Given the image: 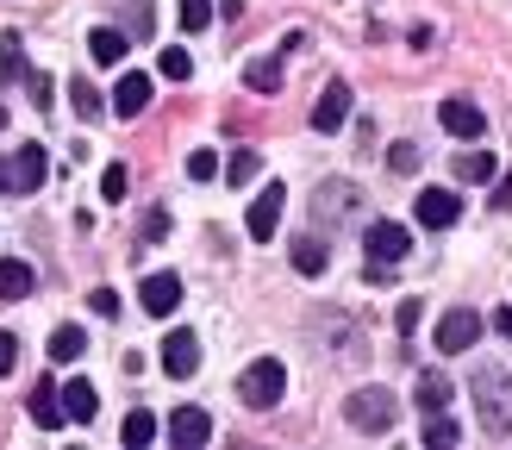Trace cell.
<instances>
[{"mask_svg":"<svg viewBox=\"0 0 512 450\" xmlns=\"http://www.w3.org/2000/svg\"><path fill=\"white\" fill-rule=\"evenodd\" d=\"M438 119H444L450 138H481V132H488V119H481V107H475L469 94H450L444 107H438Z\"/></svg>","mask_w":512,"mask_h":450,"instance_id":"ba28073f","label":"cell"},{"mask_svg":"<svg viewBox=\"0 0 512 450\" xmlns=\"http://www.w3.org/2000/svg\"><path fill=\"white\" fill-rule=\"evenodd\" d=\"M256 169H263V157H256V150H238V157L225 163V175H232V188H244V182H250Z\"/></svg>","mask_w":512,"mask_h":450,"instance_id":"4dcf8cb0","label":"cell"},{"mask_svg":"<svg viewBox=\"0 0 512 450\" xmlns=\"http://www.w3.org/2000/svg\"><path fill=\"white\" fill-rule=\"evenodd\" d=\"M494 332H500V338H512V307H500V313H494Z\"/></svg>","mask_w":512,"mask_h":450,"instance_id":"b9f144b4","label":"cell"},{"mask_svg":"<svg viewBox=\"0 0 512 450\" xmlns=\"http://www.w3.org/2000/svg\"><path fill=\"white\" fill-rule=\"evenodd\" d=\"M19 69H25V44H19V32H0V88H7Z\"/></svg>","mask_w":512,"mask_h":450,"instance_id":"d4e9b609","label":"cell"},{"mask_svg":"<svg viewBox=\"0 0 512 450\" xmlns=\"http://www.w3.org/2000/svg\"><path fill=\"white\" fill-rule=\"evenodd\" d=\"M475 338H481V313L450 307V313L438 319V350H475Z\"/></svg>","mask_w":512,"mask_h":450,"instance_id":"9c48e42d","label":"cell"},{"mask_svg":"<svg viewBox=\"0 0 512 450\" xmlns=\"http://www.w3.org/2000/svg\"><path fill=\"white\" fill-rule=\"evenodd\" d=\"M125 7H132V32L150 38V0H125Z\"/></svg>","mask_w":512,"mask_h":450,"instance_id":"74e56055","label":"cell"},{"mask_svg":"<svg viewBox=\"0 0 512 450\" xmlns=\"http://www.w3.org/2000/svg\"><path fill=\"white\" fill-rule=\"evenodd\" d=\"M419 319H425V307H419V300H400V313H394V325H400V332H419Z\"/></svg>","mask_w":512,"mask_h":450,"instance_id":"e575fe53","label":"cell"},{"mask_svg":"<svg viewBox=\"0 0 512 450\" xmlns=\"http://www.w3.org/2000/svg\"><path fill=\"white\" fill-rule=\"evenodd\" d=\"M469 394H475L481 432L512 438V375H506V369H494V363H481V369L469 375Z\"/></svg>","mask_w":512,"mask_h":450,"instance_id":"6da1fadb","label":"cell"},{"mask_svg":"<svg viewBox=\"0 0 512 450\" xmlns=\"http://www.w3.org/2000/svg\"><path fill=\"white\" fill-rule=\"evenodd\" d=\"M281 200H288V188H281V182H269L263 194L250 200V219H244V232H250L256 244H269V238H275V225H281Z\"/></svg>","mask_w":512,"mask_h":450,"instance_id":"8992f818","label":"cell"},{"mask_svg":"<svg viewBox=\"0 0 512 450\" xmlns=\"http://www.w3.org/2000/svg\"><path fill=\"white\" fill-rule=\"evenodd\" d=\"M32 107H50V75H32Z\"/></svg>","mask_w":512,"mask_h":450,"instance_id":"ab89813d","label":"cell"},{"mask_svg":"<svg viewBox=\"0 0 512 450\" xmlns=\"http://www.w3.org/2000/svg\"><path fill=\"white\" fill-rule=\"evenodd\" d=\"M44 175H50L44 144H19V157H13V194H32V188H44Z\"/></svg>","mask_w":512,"mask_h":450,"instance_id":"5bb4252c","label":"cell"},{"mask_svg":"<svg viewBox=\"0 0 512 450\" xmlns=\"http://www.w3.org/2000/svg\"><path fill=\"white\" fill-rule=\"evenodd\" d=\"M207 438H213V419L200 413V407H175V413H169V444H175V450H200Z\"/></svg>","mask_w":512,"mask_h":450,"instance_id":"30bf717a","label":"cell"},{"mask_svg":"<svg viewBox=\"0 0 512 450\" xmlns=\"http://www.w3.org/2000/svg\"><path fill=\"white\" fill-rule=\"evenodd\" d=\"M163 232H169V213H163V207L144 213V238H163Z\"/></svg>","mask_w":512,"mask_h":450,"instance_id":"f35d334b","label":"cell"},{"mask_svg":"<svg viewBox=\"0 0 512 450\" xmlns=\"http://www.w3.org/2000/svg\"><path fill=\"white\" fill-rule=\"evenodd\" d=\"M157 69L169 75V82H188V75H194V57H188V50H163Z\"/></svg>","mask_w":512,"mask_h":450,"instance_id":"f546056e","label":"cell"},{"mask_svg":"<svg viewBox=\"0 0 512 450\" xmlns=\"http://www.w3.org/2000/svg\"><path fill=\"white\" fill-rule=\"evenodd\" d=\"M494 150H463V157H456V175H463V182H494Z\"/></svg>","mask_w":512,"mask_h":450,"instance_id":"cb8c5ba5","label":"cell"},{"mask_svg":"<svg viewBox=\"0 0 512 450\" xmlns=\"http://www.w3.org/2000/svg\"><path fill=\"white\" fill-rule=\"evenodd\" d=\"M144 107H150V75H138V69H132V75H119V88H113V113H119V119H138Z\"/></svg>","mask_w":512,"mask_h":450,"instance_id":"9a60e30c","label":"cell"},{"mask_svg":"<svg viewBox=\"0 0 512 450\" xmlns=\"http://www.w3.org/2000/svg\"><path fill=\"white\" fill-rule=\"evenodd\" d=\"M494 207H512V175H500V182H494Z\"/></svg>","mask_w":512,"mask_h":450,"instance_id":"60d3db41","label":"cell"},{"mask_svg":"<svg viewBox=\"0 0 512 450\" xmlns=\"http://www.w3.org/2000/svg\"><path fill=\"white\" fill-rule=\"evenodd\" d=\"M350 119V82H331L319 100H313V132H338Z\"/></svg>","mask_w":512,"mask_h":450,"instance_id":"4fadbf2b","label":"cell"},{"mask_svg":"<svg viewBox=\"0 0 512 450\" xmlns=\"http://www.w3.org/2000/svg\"><path fill=\"white\" fill-rule=\"evenodd\" d=\"M69 100H75V113H82V119H100V113H107V100H100L94 82H82V75L69 82Z\"/></svg>","mask_w":512,"mask_h":450,"instance_id":"4316f807","label":"cell"},{"mask_svg":"<svg viewBox=\"0 0 512 450\" xmlns=\"http://www.w3.org/2000/svg\"><path fill=\"white\" fill-rule=\"evenodd\" d=\"M281 394H288V369H281L275 357H256V363L238 375V400H244V407H256V413H269Z\"/></svg>","mask_w":512,"mask_h":450,"instance_id":"3957f363","label":"cell"},{"mask_svg":"<svg viewBox=\"0 0 512 450\" xmlns=\"http://www.w3.org/2000/svg\"><path fill=\"white\" fill-rule=\"evenodd\" d=\"M69 413H63V388H50V382H38L32 388V425H44V432H57Z\"/></svg>","mask_w":512,"mask_h":450,"instance_id":"2e32d148","label":"cell"},{"mask_svg":"<svg viewBox=\"0 0 512 450\" xmlns=\"http://www.w3.org/2000/svg\"><path fill=\"white\" fill-rule=\"evenodd\" d=\"M125 50H132V44H125V32H113V25H94V32H88V57L94 63H125Z\"/></svg>","mask_w":512,"mask_h":450,"instance_id":"ac0fdd59","label":"cell"},{"mask_svg":"<svg viewBox=\"0 0 512 450\" xmlns=\"http://www.w3.org/2000/svg\"><path fill=\"white\" fill-rule=\"evenodd\" d=\"M125 188H132V175H125V163H113L107 175H100V194H107V200H125Z\"/></svg>","mask_w":512,"mask_h":450,"instance_id":"d6a6232c","label":"cell"},{"mask_svg":"<svg viewBox=\"0 0 512 450\" xmlns=\"http://www.w3.org/2000/svg\"><path fill=\"white\" fill-rule=\"evenodd\" d=\"M456 438H463V425H456V419H444V413H425V444H438V450H450Z\"/></svg>","mask_w":512,"mask_h":450,"instance_id":"83f0119b","label":"cell"},{"mask_svg":"<svg viewBox=\"0 0 512 450\" xmlns=\"http://www.w3.org/2000/svg\"><path fill=\"white\" fill-rule=\"evenodd\" d=\"M63 413H69V419H82V425H88V419L100 413V394H94L88 382H69V388H63Z\"/></svg>","mask_w":512,"mask_h":450,"instance_id":"7402d4cb","label":"cell"},{"mask_svg":"<svg viewBox=\"0 0 512 450\" xmlns=\"http://www.w3.org/2000/svg\"><path fill=\"white\" fill-rule=\"evenodd\" d=\"M344 419L356 425V432L381 438V432H394V419H400V400H394L388 388H356V394L344 400Z\"/></svg>","mask_w":512,"mask_h":450,"instance_id":"7a4b0ae2","label":"cell"},{"mask_svg":"<svg viewBox=\"0 0 512 450\" xmlns=\"http://www.w3.org/2000/svg\"><path fill=\"white\" fill-rule=\"evenodd\" d=\"M356 207H363V194H356V182H319V194H313V213L325 219V225H344V219H356Z\"/></svg>","mask_w":512,"mask_h":450,"instance_id":"5b68a950","label":"cell"},{"mask_svg":"<svg viewBox=\"0 0 512 450\" xmlns=\"http://www.w3.org/2000/svg\"><path fill=\"white\" fill-rule=\"evenodd\" d=\"M32 288H38L32 263H19V257H0V300H25Z\"/></svg>","mask_w":512,"mask_h":450,"instance_id":"e0dca14e","label":"cell"},{"mask_svg":"<svg viewBox=\"0 0 512 450\" xmlns=\"http://www.w3.org/2000/svg\"><path fill=\"white\" fill-rule=\"evenodd\" d=\"M88 350V338H82V325H57V332H50V357L57 363H75Z\"/></svg>","mask_w":512,"mask_h":450,"instance_id":"603a6c76","label":"cell"},{"mask_svg":"<svg viewBox=\"0 0 512 450\" xmlns=\"http://www.w3.org/2000/svg\"><path fill=\"white\" fill-rule=\"evenodd\" d=\"M388 169H394V175H413V169H419V144H406V138H400V144L388 150Z\"/></svg>","mask_w":512,"mask_h":450,"instance_id":"1f68e13d","label":"cell"},{"mask_svg":"<svg viewBox=\"0 0 512 450\" xmlns=\"http://www.w3.org/2000/svg\"><path fill=\"white\" fill-rule=\"evenodd\" d=\"M456 213H463V200H456L450 188H425L413 200V219L425 225V232H444V225H456Z\"/></svg>","mask_w":512,"mask_h":450,"instance_id":"52a82bcc","label":"cell"},{"mask_svg":"<svg viewBox=\"0 0 512 450\" xmlns=\"http://www.w3.org/2000/svg\"><path fill=\"white\" fill-rule=\"evenodd\" d=\"M150 438H157V413H144V407H132V413H125V444H132V450H144Z\"/></svg>","mask_w":512,"mask_h":450,"instance_id":"484cf974","label":"cell"},{"mask_svg":"<svg viewBox=\"0 0 512 450\" xmlns=\"http://www.w3.org/2000/svg\"><path fill=\"white\" fill-rule=\"evenodd\" d=\"M13 363H19V338L0 332V375H13Z\"/></svg>","mask_w":512,"mask_h":450,"instance_id":"8d00e7d4","label":"cell"},{"mask_svg":"<svg viewBox=\"0 0 512 450\" xmlns=\"http://www.w3.org/2000/svg\"><path fill=\"white\" fill-rule=\"evenodd\" d=\"M163 369L175 375V382H188V375L200 369V338L194 332H169L163 338Z\"/></svg>","mask_w":512,"mask_h":450,"instance_id":"7c38bea8","label":"cell"},{"mask_svg":"<svg viewBox=\"0 0 512 450\" xmlns=\"http://www.w3.org/2000/svg\"><path fill=\"white\" fill-rule=\"evenodd\" d=\"M413 400H419V413H444V407H450V382H444L438 369H419Z\"/></svg>","mask_w":512,"mask_h":450,"instance_id":"d6986e66","label":"cell"},{"mask_svg":"<svg viewBox=\"0 0 512 450\" xmlns=\"http://www.w3.org/2000/svg\"><path fill=\"white\" fill-rule=\"evenodd\" d=\"M0 125H7V107H0Z\"/></svg>","mask_w":512,"mask_h":450,"instance_id":"ee69618b","label":"cell"},{"mask_svg":"<svg viewBox=\"0 0 512 450\" xmlns=\"http://www.w3.org/2000/svg\"><path fill=\"white\" fill-rule=\"evenodd\" d=\"M363 250H369V263H381V269H394L406 250H413V232H406L400 219H375L369 225V238H363Z\"/></svg>","mask_w":512,"mask_h":450,"instance_id":"277c9868","label":"cell"},{"mask_svg":"<svg viewBox=\"0 0 512 450\" xmlns=\"http://www.w3.org/2000/svg\"><path fill=\"white\" fill-rule=\"evenodd\" d=\"M188 175H194V182H213V175H219V157H213V150H194V157H188Z\"/></svg>","mask_w":512,"mask_h":450,"instance_id":"836d02e7","label":"cell"},{"mask_svg":"<svg viewBox=\"0 0 512 450\" xmlns=\"http://www.w3.org/2000/svg\"><path fill=\"white\" fill-rule=\"evenodd\" d=\"M175 13H182V32H207V25H213V0H175Z\"/></svg>","mask_w":512,"mask_h":450,"instance_id":"f1b7e54d","label":"cell"},{"mask_svg":"<svg viewBox=\"0 0 512 450\" xmlns=\"http://www.w3.org/2000/svg\"><path fill=\"white\" fill-rule=\"evenodd\" d=\"M88 307H94L100 319H113V313H119V294H113V288H94V294H88Z\"/></svg>","mask_w":512,"mask_h":450,"instance_id":"d590c367","label":"cell"},{"mask_svg":"<svg viewBox=\"0 0 512 450\" xmlns=\"http://www.w3.org/2000/svg\"><path fill=\"white\" fill-rule=\"evenodd\" d=\"M244 82L256 94H281V57H250L244 63Z\"/></svg>","mask_w":512,"mask_h":450,"instance_id":"44dd1931","label":"cell"},{"mask_svg":"<svg viewBox=\"0 0 512 450\" xmlns=\"http://www.w3.org/2000/svg\"><path fill=\"white\" fill-rule=\"evenodd\" d=\"M0 194H13V163L0 157Z\"/></svg>","mask_w":512,"mask_h":450,"instance_id":"7bdbcfd3","label":"cell"},{"mask_svg":"<svg viewBox=\"0 0 512 450\" xmlns=\"http://www.w3.org/2000/svg\"><path fill=\"white\" fill-rule=\"evenodd\" d=\"M294 269H300V275H325V269H331V250H325V238H313V232H306V238H294Z\"/></svg>","mask_w":512,"mask_h":450,"instance_id":"ffe728a7","label":"cell"},{"mask_svg":"<svg viewBox=\"0 0 512 450\" xmlns=\"http://www.w3.org/2000/svg\"><path fill=\"white\" fill-rule=\"evenodd\" d=\"M138 300H144V313H157V319H169L175 307H182V275H144V288H138Z\"/></svg>","mask_w":512,"mask_h":450,"instance_id":"8fae6325","label":"cell"}]
</instances>
